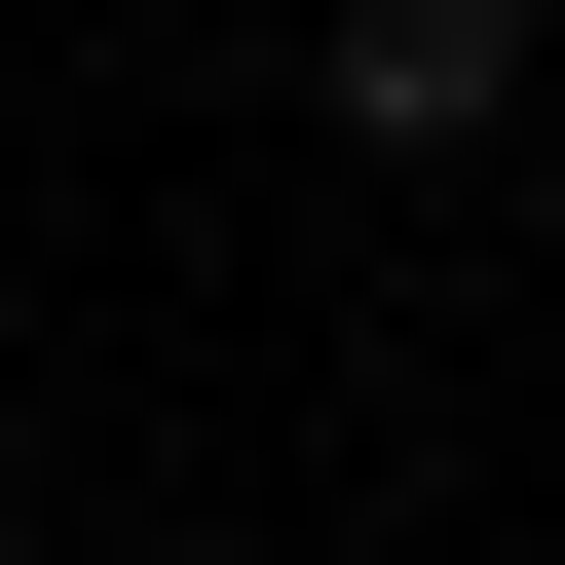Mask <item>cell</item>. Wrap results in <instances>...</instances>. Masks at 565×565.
I'll list each match as a JSON object with an SVG mask.
<instances>
[{
  "label": "cell",
  "instance_id": "cell-1",
  "mask_svg": "<svg viewBox=\"0 0 565 565\" xmlns=\"http://www.w3.org/2000/svg\"><path fill=\"white\" fill-rule=\"evenodd\" d=\"M527 76H565V0H302V114H340V151H415V189H452V151H527Z\"/></svg>",
  "mask_w": 565,
  "mask_h": 565
},
{
  "label": "cell",
  "instance_id": "cell-2",
  "mask_svg": "<svg viewBox=\"0 0 565 565\" xmlns=\"http://www.w3.org/2000/svg\"><path fill=\"white\" fill-rule=\"evenodd\" d=\"M0 527H39V452H0Z\"/></svg>",
  "mask_w": 565,
  "mask_h": 565
}]
</instances>
